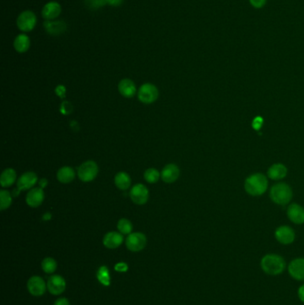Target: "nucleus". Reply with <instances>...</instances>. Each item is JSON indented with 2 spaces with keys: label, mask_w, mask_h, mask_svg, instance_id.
<instances>
[{
  "label": "nucleus",
  "mask_w": 304,
  "mask_h": 305,
  "mask_svg": "<svg viewBox=\"0 0 304 305\" xmlns=\"http://www.w3.org/2000/svg\"><path fill=\"white\" fill-rule=\"evenodd\" d=\"M261 267L264 272L270 276H278L284 272L286 267L284 258L276 253H268L262 257Z\"/></svg>",
  "instance_id": "obj_1"
},
{
  "label": "nucleus",
  "mask_w": 304,
  "mask_h": 305,
  "mask_svg": "<svg viewBox=\"0 0 304 305\" xmlns=\"http://www.w3.org/2000/svg\"><path fill=\"white\" fill-rule=\"evenodd\" d=\"M268 185L267 177L262 173H254L246 179L245 189L250 196L259 197L267 191Z\"/></svg>",
  "instance_id": "obj_2"
},
{
  "label": "nucleus",
  "mask_w": 304,
  "mask_h": 305,
  "mask_svg": "<svg viewBox=\"0 0 304 305\" xmlns=\"http://www.w3.org/2000/svg\"><path fill=\"white\" fill-rule=\"evenodd\" d=\"M269 196L274 203L279 205H286L293 197V191L287 184L278 183L270 189Z\"/></svg>",
  "instance_id": "obj_3"
},
{
  "label": "nucleus",
  "mask_w": 304,
  "mask_h": 305,
  "mask_svg": "<svg viewBox=\"0 0 304 305\" xmlns=\"http://www.w3.org/2000/svg\"><path fill=\"white\" fill-rule=\"evenodd\" d=\"M37 16L32 11H23L17 17L16 24L18 29L23 32H32L36 26Z\"/></svg>",
  "instance_id": "obj_4"
},
{
  "label": "nucleus",
  "mask_w": 304,
  "mask_h": 305,
  "mask_svg": "<svg viewBox=\"0 0 304 305\" xmlns=\"http://www.w3.org/2000/svg\"><path fill=\"white\" fill-rule=\"evenodd\" d=\"M98 174V166L94 161H87L79 167L78 176L82 182L93 181Z\"/></svg>",
  "instance_id": "obj_5"
},
{
  "label": "nucleus",
  "mask_w": 304,
  "mask_h": 305,
  "mask_svg": "<svg viewBox=\"0 0 304 305\" xmlns=\"http://www.w3.org/2000/svg\"><path fill=\"white\" fill-rule=\"evenodd\" d=\"M159 96L158 89L154 84L144 83L139 88L138 97L144 104H152L157 100Z\"/></svg>",
  "instance_id": "obj_6"
},
{
  "label": "nucleus",
  "mask_w": 304,
  "mask_h": 305,
  "mask_svg": "<svg viewBox=\"0 0 304 305\" xmlns=\"http://www.w3.org/2000/svg\"><path fill=\"white\" fill-rule=\"evenodd\" d=\"M146 246V237L143 233L135 232L128 235L126 238V246L129 251H139Z\"/></svg>",
  "instance_id": "obj_7"
},
{
  "label": "nucleus",
  "mask_w": 304,
  "mask_h": 305,
  "mask_svg": "<svg viewBox=\"0 0 304 305\" xmlns=\"http://www.w3.org/2000/svg\"><path fill=\"white\" fill-rule=\"evenodd\" d=\"M129 196L134 203L142 205L147 202L149 197V192L143 184H137L131 188Z\"/></svg>",
  "instance_id": "obj_8"
},
{
  "label": "nucleus",
  "mask_w": 304,
  "mask_h": 305,
  "mask_svg": "<svg viewBox=\"0 0 304 305\" xmlns=\"http://www.w3.org/2000/svg\"><path fill=\"white\" fill-rule=\"evenodd\" d=\"M48 285L45 283L44 279L39 276H33L28 280L27 288L30 294L34 296H41L45 294Z\"/></svg>",
  "instance_id": "obj_9"
},
{
  "label": "nucleus",
  "mask_w": 304,
  "mask_h": 305,
  "mask_svg": "<svg viewBox=\"0 0 304 305\" xmlns=\"http://www.w3.org/2000/svg\"><path fill=\"white\" fill-rule=\"evenodd\" d=\"M275 237L282 245H290L295 239V232L289 226H280L275 231Z\"/></svg>",
  "instance_id": "obj_10"
},
{
  "label": "nucleus",
  "mask_w": 304,
  "mask_h": 305,
  "mask_svg": "<svg viewBox=\"0 0 304 305\" xmlns=\"http://www.w3.org/2000/svg\"><path fill=\"white\" fill-rule=\"evenodd\" d=\"M48 291L54 295H59L64 292L66 288V281L60 275H54L48 278Z\"/></svg>",
  "instance_id": "obj_11"
},
{
  "label": "nucleus",
  "mask_w": 304,
  "mask_h": 305,
  "mask_svg": "<svg viewBox=\"0 0 304 305\" xmlns=\"http://www.w3.org/2000/svg\"><path fill=\"white\" fill-rule=\"evenodd\" d=\"M62 6L56 1H50L44 5L41 15L46 21L54 20L61 15Z\"/></svg>",
  "instance_id": "obj_12"
},
{
  "label": "nucleus",
  "mask_w": 304,
  "mask_h": 305,
  "mask_svg": "<svg viewBox=\"0 0 304 305\" xmlns=\"http://www.w3.org/2000/svg\"><path fill=\"white\" fill-rule=\"evenodd\" d=\"M45 31L51 36H60L67 29V25L63 20H52L45 21L43 23Z\"/></svg>",
  "instance_id": "obj_13"
},
{
  "label": "nucleus",
  "mask_w": 304,
  "mask_h": 305,
  "mask_svg": "<svg viewBox=\"0 0 304 305\" xmlns=\"http://www.w3.org/2000/svg\"><path fill=\"white\" fill-rule=\"evenodd\" d=\"M288 273L295 280L304 281V258H296L290 262Z\"/></svg>",
  "instance_id": "obj_14"
},
{
  "label": "nucleus",
  "mask_w": 304,
  "mask_h": 305,
  "mask_svg": "<svg viewBox=\"0 0 304 305\" xmlns=\"http://www.w3.org/2000/svg\"><path fill=\"white\" fill-rule=\"evenodd\" d=\"M45 194L41 187L32 188L27 194L26 203L31 207H38L44 201Z\"/></svg>",
  "instance_id": "obj_15"
},
{
  "label": "nucleus",
  "mask_w": 304,
  "mask_h": 305,
  "mask_svg": "<svg viewBox=\"0 0 304 305\" xmlns=\"http://www.w3.org/2000/svg\"><path fill=\"white\" fill-rule=\"evenodd\" d=\"M37 181V177L36 173L28 171L19 178L17 181V187L19 190H29L36 185Z\"/></svg>",
  "instance_id": "obj_16"
},
{
  "label": "nucleus",
  "mask_w": 304,
  "mask_h": 305,
  "mask_svg": "<svg viewBox=\"0 0 304 305\" xmlns=\"http://www.w3.org/2000/svg\"><path fill=\"white\" fill-rule=\"evenodd\" d=\"M289 219L295 224L304 223V208L298 203H292L287 209Z\"/></svg>",
  "instance_id": "obj_17"
},
{
  "label": "nucleus",
  "mask_w": 304,
  "mask_h": 305,
  "mask_svg": "<svg viewBox=\"0 0 304 305\" xmlns=\"http://www.w3.org/2000/svg\"><path fill=\"white\" fill-rule=\"evenodd\" d=\"M180 174V171L176 164L170 163L166 165L161 173V178L166 183H173L179 179Z\"/></svg>",
  "instance_id": "obj_18"
},
{
  "label": "nucleus",
  "mask_w": 304,
  "mask_h": 305,
  "mask_svg": "<svg viewBox=\"0 0 304 305\" xmlns=\"http://www.w3.org/2000/svg\"><path fill=\"white\" fill-rule=\"evenodd\" d=\"M123 236L122 233H118L114 231H111L106 234L103 239L104 246L109 249H115L123 244Z\"/></svg>",
  "instance_id": "obj_19"
},
{
  "label": "nucleus",
  "mask_w": 304,
  "mask_h": 305,
  "mask_svg": "<svg viewBox=\"0 0 304 305\" xmlns=\"http://www.w3.org/2000/svg\"><path fill=\"white\" fill-rule=\"evenodd\" d=\"M118 90H119V92L121 93L122 96L127 97V98L133 97L136 92H137L136 84L134 83V81L129 80V79H124V80H121L119 85H118Z\"/></svg>",
  "instance_id": "obj_20"
},
{
  "label": "nucleus",
  "mask_w": 304,
  "mask_h": 305,
  "mask_svg": "<svg viewBox=\"0 0 304 305\" xmlns=\"http://www.w3.org/2000/svg\"><path fill=\"white\" fill-rule=\"evenodd\" d=\"M287 174V168L282 163H276L268 170V177L274 180L282 179Z\"/></svg>",
  "instance_id": "obj_21"
},
{
  "label": "nucleus",
  "mask_w": 304,
  "mask_h": 305,
  "mask_svg": "<svg viewBox=\"0 0 304 305\" xmlns=\"http://www.w3.org/2000/svg\"><path fill=\"white\" fill-rule=\"evenodd\" d=\"M30 47H31V39L26 34L24 33L19 34L15 38L14 48L18 53H25L29 50Z\"/></svg>",
  "instance_id": "obj_22"
},
{
  "label": "nucleus",
  "mask_w": 304,
  "mask_h": 305,
  "mask_svg": "<svg viewBox=\"0 0 304 305\" xmlns=\"http://www.w3.org/2000/svg\"><path fill=\"white\" fill-rule=\"evenodd\" d=\"M57 179L63 184H68L74 179L75 172L72 168L69 166H64L57 171Z\"/></svg>",
  "instance_id": "obj_23"
},
{
  "label": "nucleus",
  "mask_w": 304,
  "mask_h": 305,
  "mask_svg": "<svg viewBox=\"0 0 304 305\" xmlns=\"http://www.w3.org/2000/svg\"><path fill=\"white\" fill-rule=\"evenodd\" d=\"M114 183L116 187L121 190H127L128 187H130L131 184V179L128 173L121 171L116 174L114 178Z\"/></svg>",
  "instance_id": "obj_24"
},
{
  "label": "nucleus",
  "mask_w": 304,
  "mask_h": 305,
  "mask_svg": "<svg viewBox=\"0 0 304 305\" xmlns=\"http://www.w3.org/2000/svg\"><path fill=\"white\" fill-rule=\"evenodd\" d=\"M16 179V172L15 170L8 168L2 172L0 178V183L3 187H8L12 186Z\"/></svg>",
  "instance_id": "obj_25"
},
{
  "label": "nucleus",
  "mask_w": 304,
  "mask_h": 305,
  "mask_svg": "<svg viewBox=\"0 0 304 305\" xmlns=\"http://www.w3.org/2000/svg\"><path fill=\"white\" fill-rule=\"evenodd\" d=\"M96 277H97L98 281H99L102 285H104V286H106V287L110 286V283H111V276H110L109 269H108V268H107V266H102V267L98 269L97 273H96Z\"/></svg>",
  "instance_id": "obj_26"
},
{
  "label": "nucleus",
  "mask_w": 304,
  "mask_h": 305,
  "mask_svg": "<svg viewBox=\"0 0 304 305\" xmlns=\"http://www.w3.org/2000/svg\"><path fill=\"white\" fill-rule=\"evenodd\" d=\"M41 267H42V269L45 272L51 274V273L55 271V269L57 268V262L53 258L48 257V258H45L43 260Z\"/></svg>",
  "instance_id": "obj_27"
},
{
  "label": "nucleus",
  "mask_w": 304,
  "mask_h": 305,
  "mask_svg": "<svg viewBox=\"0 0 304 305\" xmlns=\"http://www.w3.org/2000/svg\"><path fill=\"white\" fill-rule=\"evenodd\" d=\"M118 230L123 235H129L133 230L132 223L127 219H121L118 221Z\"/></svg>",
  "instance_id": "obj_28"
},
{
  "label": "nucleus",
  "mask_w": 304,
  "mask_h": 305,
  "mask_svg": "<svg viewBox=\"0 0 304 305\" xmlns=\"http://www.w3.org/2000/svg\"><path fill=\"white\" fill-rule=\"evenodd\" d=\"M161 173L157 171L155 168H149L146 171H144V179L148 183L154 184L159 180L160 179Z\"/></svg>",
  "instance_id": "obj_29"
},
{
  "label": "nucleus",
  "mask_w": 304,
  "mask_h": 305,
  "mask_svg": "<svg viewBox=\"0 0 304 305\" xmlns=\"http://www.w3.org/2000/svg\"><path fill=\"white\" fill-rule=\"evenodd\" d=\"M12 203V197L10 193L6 190L0 191V209L1 211H4L8 208Z\"/></svg>",
  "instance_id": "obj_30"
},
{
  "label": "nucleus",
  "mask_w": 304,
  "mask_h": 305,
  "mask_svg": "<svg viewBox=\"0 0 304 305\" xmlns=\"http://www.w3.org/2000/svg\"><path fill=\"white\" fill-rule=\"evenodd\" d=\"M86 7L90 10H97L107 5L106 0H84Z\"/></svg>",
  "instance_id": "obj_31"
},
{
  "label": "nucleus",
  "mask_w": 304,
  "mask_h": 305,
  "mask_svg": "<svg viewBox=\"0 0 304 305\" xmlns=\"http://www.w3.org/2000/svg\"><path fill=\"white\" fill-rule=\"evenodd\" d=\"M250 4H251L252 7L257 8V9H260L262 8L264 5H266L267 3V0H249Z\"/></svg>",
  "instance_id": "obj_32"
},
{
  "label": "nucleus",
  "mask_w": 304,
  "mask_h": 305,
  "mask_svg": "<svg viewBox=\"0 0 304 305\" xmlns=\"http://www.w3.org/2000/svg\"><path fill=\"white\" fill-rule=\"evenodd\" d=\"M72 111V107L71 106L69 102H64L61 106V112L64 114H69Z\"/></svg>",
  "instance_id": "obj_33"
},
{
  "label": "nucleus",
  "mask_w": 304,
  "mask_h": 305,
  "mask_svg": "<svg viewBox=\"0 0 304 305\" xmlns=\"http://www.w3.org/2000/svg\"><path fill=\"white\" fill-rule=\"evenodd\" d=\"M262 123H263V119L260 116H257L252 122V128L259 130L262 127Z\"/></svg>",
  "instance_id": "obj_34"
},
{
  "label": "nucleus",
  "mask_w": 304,
  "mask_h": 305,
  "mask_svg": "<svg viewBox=\"0 0 304 305\" xmlns=\"http://www.w3.org/2000/svg\"><path fill=\"white\" fill-rule=\"evenodd\" d=\"M114 269L118 272H126L128 270V265L125 262H119L115 265Z\"/></svg>",
  "instance_id": "obj_35"
},
{
  "label": "nucleus",
  "mask_w": 304,
  "mask_h": 305,
  "mask_svg": "<svg viewBox=\"0 0 304 305\" xmlns=\"http://www.w3.org/2000/svg\"><path fill=\"white\" fill-rule=\"evenodd\" d=\"M65 91H66V90H65V87H64V86H58V87L55 89L56 94H57L60 97H62V98L65 96Z\"/></svg>",
  "instance_id": "obj_36"
},
{
  "label": "nucleus",
  "mask_w": 304,
  "mask_h": 305,
  "mask_svg": "<svg viewBox=\"0 0 304 305\" xmlns=\"http://www.w3.org/2000/svg\"><path fill=\"white\" fill-rule=\"evenodd\" d=\"M107 1V4H108L111 6H119V5H122L124 0H106Z\"/></svg>",
  "instance_id": "obj_37"
},
{
  "label": "nucleus",
  "mask_w": 304,
  "mask_h": 305,
  "mask_svg": "<svg viewBox=\"0 0 304 305\" xmlns=\"http://www.w3.org/2000/svg\"><path fill=\"white\" fill-rule=\"evenodd\" d=\"M54 305H70V302L68 299L66 298H59L54 302Z\"/></svg>",
  "instance_id": "obj_38"
},
{
  "label": "nucleus",
  "mask_w": 304,
  "mask_h": 305,
  "mask_svg": "<svg viewBox=\"0 0 304 305\" xmlns=\"http://www.w3.org/2000/svg\"><path fill=\"white\" fill-rule=\"evenodd\" d=\"M298 297H299L300 301L304 304V285L301 286L298 289Z\"/></svg>",
  "instance_id": "obj_39"
},
{
  "label": "nucleus",
  "mask_w": 304,
  "mask_h": 305,
  "mask_svg": "<svg viewBox=\"0 0 304 305\" xmlns=\"http://www.w3.org/2000/svg\"><path fill=\"white\" fill-rule=\"evenodd\" d=\"M39 185H40V187L41 188H44V187H46L47 185H48V181H47V179H41L40 181H39Z\"/></svg>",
  "instance_id": "obj_40"
}]
</instances>
